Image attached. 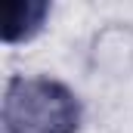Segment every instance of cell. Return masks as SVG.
<instances>
[{
    "instance_id": "cell-2",
    "label": "cell",
    "mask_w": 133,
    "mask_h": 133,
    "mask_svg": "<svg viewBox=\"0 0 133 133\" xmlns=\"http://www.w3.org/2000/svg\"><path fill=\"white\" fill-rule=\"evenodd\" d=\"M46 16H50V3H43V0H9V3H3V43L16 46V43L31 40L43 28Z\"/></svg>"
},
{
    "instance_id": "cell-1",
    "label": "cell",
    "mask_w": 133,
    "mask_h": 133,
    "mask_svg": "<svg viewBox=\"0 0 133 133\" xmlns=\"http://www.w3.org/2000/svg\"><path fill=\"white\" fill-rule=\"evenodd\" d=\"M6 133H77L81 102L53 77H12L3 93Z\"/></svg>"
}]
</instances>
